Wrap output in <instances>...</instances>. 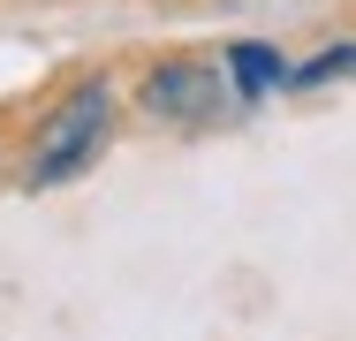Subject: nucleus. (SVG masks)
Segmentation results:
<instances>
[{
    "label": "nucleus",
    "mask_w": 356,
    "mask_h": 341,
    "mask_svg": "<svg viewBox=\"0 0 356 341\" xmlns=\"http://www.w3.org/2000/svg\"><path fill=\"white\" fill-rule=\"evenodd\" d=\"M106 122H114V91H106L99 76H91V84H76L69 99L54 106V122H46V136H38V152H31V190L76 182V175L99 159Z\"/></svg>",
    "instance_id": "obj_1"
},
{
    "label": "nucleus",
    "mask_w": 356,
    "mask_h": 341,
    "mask_svg": "<svg viewBox=\"0 0 356 341\" xmlns=\"http://www.w3.org/2000/svg\"><path fill=\"white\" fill-rule=\"evenodd\" d=\"M137 106L152 122L197 129V122H220V114H227V84H220V68H205V61H159V68H144Z\"/></svg>",
    "instance_id": "obj_2"
},
{
    "label": "nucleus",
    "mask_w": 356,
    "mask_h": 341,
    "mask_svg": "<svg viewBox=\"0 0 356 341\" xmlns=\"http://www.w3.org/2000/svg\"><path fill=\"white\" fill-rule=\"evenodd\" d=\"M227 76H235V99H266V91L288 84V61L273 54V46L243 38V46H227Z\"/></svg>",
    "instance_id": "obj_3"
}]
</instances>
